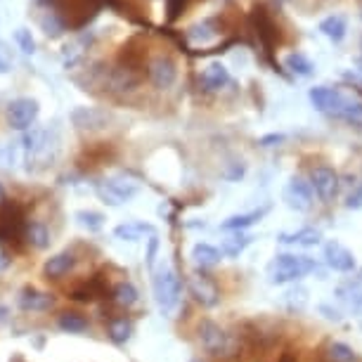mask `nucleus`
I'll use <instances>...</instances> for the list:
<instances>
[{
  "label": "nucleus",
  "mask_w": 362,
  "mask_h": 362,
  "mask_svg": "<svg viewBox=\"0 0 362 362\" xmlns=\"http://www.w3.org/2000/svg\"><path fill=\"white\" fill-rule=\"evenodd\" d=\"M308 98L317 112L362 128V98L358 93L344 90V88L315 86L310 88Z\"/></svg>",
  "instance_id": "nucleus-1"
},
{
  "label": "nucleus",
  "mask_w": 362,
  "mask_h": 362,
  "mask_svg": "<svg viewBox=\"0 0 362 362\" xmlns=\"http://www.w3.org/2000/svg\"><path fill=\"white\" fill-rule=\"evenodd\" d=\"M320 265L308 256H296V254H277L268 263V279L270 284H289L298 282L310 272H317Z\"/></svg>",
  "instance_id": "nucleus-2"
},
{
  "label": "nucleus",
  "mask_w": 362,
  "mask_h": 362,
  "mask_svg": "<svg viewBox=\"0 0 362 362\" xmlns=\"http://www.w3.org/2000/svg\"><path fill=\"white\" fill-rule=\"evenodd\" d=\"M26 230H29V223H26L22 204L5 199L0 204V242L19 249L22 242H26Z\"/></svg>",
  "instance_id": "nucleus-3"
},
{
  "label": "nucleus",
  "mask_w": 362,
  "mask_h": 362,
  "mask_svg": "<svg viewBox=\"0 0 362 362\" xmlns=\"http://www.w3.org/2000/svg\"><path fill=\"white\" fill-rule=\"evenodd\" d=\"M152 286H154L156 305L161 308V313L173 310L182 293V282H180V277H177V272L170 268V265H161V268L154 272Z\"/></svg>",
  "instance_id": "nucleus-4"
},
{
  "label": "nucleus",
  "mask_w": 362,
  "mask_h": 362,
  "mask_svg": "<svg viewBox=\"0 0 362 362\" xmlns=\"http://www.w3.org/2000/svg\"><path fill=\"white\" fill-rule=\"evenodd\" d=\"M199 344L209 355L214 358H228L230 353H235V341L221 325L204 320L199 325Z\"/></svg>",
  "instance_id": "nucleus-5"
},
{
  "label": "nucleus",
  "mask_w": 362,
  "mask_h": 362,
  "mask_svg": "<svg viewBox=\"0 0 362 362\" xmlns=\"http://www.w3.org/2000/svg\"><path fill=\"white\" fill-rule=\"evenodd\" d=\"M95 189H98V197L105 204H109V206H121V204L131 202L135 194H138V182L128 180V177H107V180H100L98 185H95Z\"/></svg>",
  "instance_id": "nucleus-6"
},
{
  "label": "nucleus",
  "mask_w": 362,
  "mask_h": 362,
  "mask_svg": "<svg viewBox=\"0 0 362 362\" xmlns=\"http://www.w3.org/2000/svg\"><path fill=\"white\" fill-rule=\"evenodd\" d=\"M284 204L291 211H298V214H305V211L313 209V185L305 182L300 175H293L289 182H286L284 192H282Z\"/></svg>",
  "instance_id": "nucleus-7"
},
{
  "label": "nucleus",
  "mask_w": 362,
  "mask_h": 362,
  "mask_svg": "<svg viewBox=\"0 0 362 362\" xmlns=\"http://www.w3.org/2000/svg\"><path fill=\"white\" fill-rule=\"evenodd\" d=\"M310 185L313 189H315V194L322 199L325 204H332L334 199H337V194H339V175H337V170L329 168V166H317V168H313V173H310Z\"/></svg>",
  "instance_id": "nucleus-8"
},
{
  "label": "nucleus",
  "mask_w": 362,
  "mask_h": 362,
  "mask_svg": "<svg viewBox=\"0 0 362 362\" xmlns=\"http://www.w3.org/2000/svg\"><path fill=\"white\" fill-rule=\"evenodd\" d=\"M38 119V102L31 98H19L10 102L8 107V121L15 131H26L33 126V121Z\"/></svg>",
  "instance_id": "nucleus-9"
},
{
  "label": "nucleus",
  "mask_w": 362,
  "mask_h": 362,
  "mask_svg": "<svg viewBox=\"0 0 362 362\" xmlns=\"http://www.w3.org/2000/svg\"><path fill=\"white\" fill-rule=\"evenodd\" d=\"M177 78V66L168 54H156V57L149 62V81L154 83V88L159 90H166L175 83Z\"/></svg>",
  "instance_id": "nucleus-10"
},
{
  "label": "nucleus",
  "mask_w": 362,
  "mask_h": 362,
  "mask_svg": "<svg viewBox=\"0 0 362 362\" xmlns=\"http://www.w3.org/2000/svg\"><path fill=\"white\" fill-rule=\"evenodd\" d=\"M325 261L332 270H337V272H353L355 268H358L355 254L348 247H344L341 242L325 244Z\"/></svg>",
  "instance_id": "nucleus-11"
},
{
  "label": "nucleus",
  "mask_w": 362,
  "mask_h": 362,
  "mask_svg": "<svg viewBox=\"0 0 362 362\" xmlns=\"http://www.w3.org/2000/svg\"><path fill=\"white\" fill-rule=\"evenodd\" d=\"M189 291H192V296L199 300L202 305H206V308H214L218 300H221V293H218L216 284L211 282L206 275H202V272H194V275L189 277Z\"/></svg>",
  "instance_id": "nucleus-12"
},
{
  "label": "nucleus",
  "mask_w": 362,
  "mask_h": 362,
  "mask_svg": "<svg viewBox=\"0 0 362 362\" xmlns=\"http://www.w3.org/2000/svg\"><path fill=\"white\" fill-rule=\"evenodd\" d=\"M71 121H74V126H76L78 131H100V128L107 126L109 116H107V112H102V109L78 107V109H74Z\"/></svg>",
  "instance_id": "nucleus-13"
},
{
  "label": "nucleus",
  "mask_w": 362,
  "mask_h": 362,
  "mask_svg": "<svg viewBox=\"0 0 362 362\" xmlns=\"http://www.w3.org/2000/svg\"><path fill=\"white\" fill-rule=\"evenodd\" d=\"M322 239V232L315 228H300L296 232H279L277 242L289 244V247H315Z\"/></svg>",
  "instance_id": "nucleus-14"
},
{
  "label": "nucleus",
  "mask_w": 362,
  "mask_h": 362,
  "mask_svg": "<svg viewBox=\"0 0 362 362\" xmlns=\"http://www.w3.org/2000/svg\"><path fill=\"white\" fill-rule=\"evenodd\" d=\"M74 265H76V256L71 251H62V254H54L52 258H47L43 265V275L47 279H59L69 270H74Z\"/></svg>",
  "instance_id": "nucleus-15"
},
{
  "label": "nucleus",
  "mask_w": 362,
  "mask_h": 362,
  "mask_svg": "<svg viewBox=\"0 0 362 362\" xmlns=\"http://www.w3.org/2000/svg\"><path fill=\"white\" fill-rule=\"evenodd\" d=\"M199 81H202L204 90H221L223 86L230 83V74H228V69H225V64L211 62V64L204 66Z\"/></svg>",
  "instance_id": "nucleus-16"
},
{
  "label": "nucleus",
  "mask_w": 362,
  "mask_h": 362,
  "mask_svg": "<svg viewBox=\"0 0 362 362\" xmlns=\"http://www.w3.org/2000/svg\"><path fill=\"white\" fill-rule=\"evenodd\" d=\"M270 206H263V209H256V211H249V214H237V216H230L228 221L221 223V230L225 232H242L251 228V225L261 223V218L268 214Z\"/></svg>",
  "instance_id": "nucleus-17"
},
{
  "label": "nucleus",
  "mask_w": 362,
  "mask_h": 362,
  "mask_svg": "<svg viewBox=\"0 0 362 362\" xmlns=\"http://www.w3.org/2000/svg\"><path fill=\"white\" fill-rule=\"evenodd\" d=\"M192 261L197 268L206 270V268H216L218 263L223 261V251L218 247H211L206 242H199L192 247Z\"/></svg>",
  "instance_id": "nucleus-18"
},
{
  "label": "nucleus",
  "mask_w": 362,
  "mask_h": 362,
  "mask_svg": "<svg viewBox=\"0 0 362 362\" xmlns=\"http://www.w3.org/2000/svg\"><path fill=\"white\" fill-rule=\"evenodd\" d=\"M54 303L52 296H47L43 291H36L33 286H26V289L19 293V305L24 310H33V313H40V310H47L50 305Z\"/></svg>",
  "instance_id": "nucleus-19"
},
{
  "label": "nucleus",
  "mask_w": 362,
  "mask_h": 362,
  "mask_svg": "<svg viewBox=\"0 0 362 362\" xmlns=\"http://www.w3.org/2000/svg\"><path fill=\"white\" fill-rule=\"evenodd\" d=\"M337 296L344 300L351 310H362V279H351L337 289Z\"/></svg>",
  "instance_id": "nucleus-20"
},
{
  "label": "nucleus",
  "mask_w": 362,
  "mask_h": 362,
  "mask_svg": "<svg viewBox=\"0 0 362 362\" xmlns=\"http://www.w3.org/2000/svg\"><path fill=\"white\" fill-rule=\"evenodd\" d=\"M114 235L119 239H124V242H138V239H142L145 235L154 237V228L147 223H124L114 230Z\"/></svg>",
  "instance_id": "nucleus-21"
},
{
  "label": "nucleus",
  "mask_w": 362,
  "mask_h": 362,
  "mask_svg": "<svg viewBox=\"0 0 362 362\" xmlns=\"http://www.w3.org/2000/svg\"><path fill=\"white\" fill-rule=\"evenodd\" d=\"M320 31H322L329 40H334V43H341V40L346 38V31H348L346 19L341 17V15L327 17V19H322V22H320Z\"/></svg>",
  "instance_id": "nucleus-22"
},
{
  "label": "nucleus",
  "mask_w": 362,
  "mask_h": 362,
  "mask_svg": "<svg viewBox=\"0 0 362 362\" xmlns=\"http://www.w3.org/2000/svg\"><path fill=\"white\" fill-rule=\"evenodd\" d=\"M284 66L296 74V76H310V74L315 71V66H313V62L303 52H289L284 57Z\"/></svg>",
  "instance_id": "nucleus-23"
},
{
  "label": "nucleus",
  "mask_w": 362,
  "mask_h": 362,
  "mask_svg": "<svg viewBox=\"0 0 362 362\" xmlns=\"http://www.w3.org/2000/svg\"><path fill=\"white\" fill-rule=\"evenodd\" d=\"M133 332H135V325L126 317H116L109 322V339H112L114 344H126V341L133 337Z\"/></svg>",
  "instance_id": "nucleus-24"
},
{
  "label": "nucleus",
  "mask_w": 362,
  "mask_h": 362,
  "mask_svg": "<svg viewBox=\"0 0 362 362\" xmlns=\"http://www.w3.org/2000/svg\"><path fill=\"white\" fill-rule=\"evenodd\" d=\"M57 327L66 334H81L88 329V320L81 315V313H62V315L57 317Z\"/></svg>",
  "instance_id": "nucleus-25"
},
{
  "label": "nucleus",
  "mask_w": 362,
  "mask_h": 362,
  "mask_svg": "<svg viewBox=\"0 0 362 362\" xmlns=\"http://www.w3.org/2000/svg\"><path fill=\"white\" fill-rule=\"evenodd\" d=\"M327 360L329 362H360L358 353H355L348 344H341V341H332V344L327 346Z\"/></svg>",
  "instance_id": "nucleus-26"
},
{
  "label": "nucleus",
  "mask_w": 362,
  "mask_h": 362,
  "mask_svg": "<svg viewBox=\"0 0 362 362\" xmlns=\"http://www.w3.org/2000/svg\"><path fill=\"white\" fill-rule=\"evenodd\" d=\"M105 291H107V286L102 284L100 279H90V282H86L83 286L74 289V291H71V298H74V300H83V303H88V300L100 298Z\"/></svg>",
  "instance_id": "nucleus-27"
},
{
  "label": "nucleus",
  "mask_w": 362,
  "mask_h": 362,
  "mask_svg": "<svg viewBox=\"0 0 362 362\" xmlns=\"http://www.w3.org/2000/svg\"><path fill=\"white\" fill-rule=\"evenodd\" d=\"M251 239L254 237H249V235H244V232H237V235H232L230 239H225L223 242V256H230V258H237L239 254H242L244 249L251 244Z\"/></svg>",
  "instance_id": "nucleus-28"
},
{
  "label": "nucleus",
  "mask_w": 362,
  "mask_h": 362,
  "mask_svg": "<svg viewBox=\"0 0 362 362\" xmlns=\"http://www.w3.org/2000/svg\"><path fill=\"white\" fill-rule=\"evenodd\" d=\"M138 298H140V293L131 282H121L114 289V300H116V305H121V308H131V305L138 303Z\"/></svg>",
  "instance_id": "nucleus-29"
},
{
  "label": "nucleus",
  "mask_w": 362,
  "mask_h": 362,
  "mask_svg": "<svg viewBox=\"0 0 362 362\" xmlns=\"http://www.w3.org/2000/svg\"><path fill=\"white\" fill-rule=\"evenodd\" d=\"M26 242L36 249H45L50 244V235H47V228L43 223H29V230H26Z\"/></svg>",
  "instance_id": "nucleus-30"
},
{
  "label": "nucleus",
  "mask_w": 362,
  "mask_h": 362,
  "mask_svg": "<svg viewBox=\"0 0 362 362\" xmlns=\"http://www.w3.org/2000/svg\"><path fill=\"white\" fill-rule=\"evenodd\" d=\"M76 221L81 228H86L88 232H98L102 230V225H105V216L98 214V211H78Z\"/></svg>",
  "instance_id": "nucleus-31"
},
{
  "label": "nucleus",
  "mask_w": 362,
  "mask_h": 362,
  "mask_svg": "<svg viewBox=\"0 0 362 362\" xmlns=\"http://www.w3.org/2000/svg\"><path fill=\"white\" fill-rule=\"evenodd\" d=\"M40 26H43V31L47 33V36H52V38H57V36H62V33H64V22L57 17V12H50V10L40 17Z\"/></svg>",
  "instance_id": "nucleus-32"
},
{
  "label": "nucleus",
  "mask_w": 362,
  "mask_h": 362,
  "mask_svg": "<svg viewBox=\"0 0 362 362\" xmlns=\"http://www.w3.org/2000/svg\"><path fill=\"white\" fill-rule=\"evenodd\" d=\"M15 40L19 43V50H22L24 54H33V50H36V43H33V36H31L29 29H17Z\"/></svg>",
  "instance_id": "nucleus-33"
},
{
  "label": "nucleus",
  "mask_w": 362,
  "mask_h": 362,
  "mask_svg": "<svg viewBox=\"0 0 362 362\" xmlns=\"http://www.w3.org/2000/svg\"><path fill=\"white\" fill-rule=\"evenodd\" d=\"M12 69V50L8 43L0 40V74H8Z\"/></svg>",
  "instance_id": "nucleus-34"
},
{
  "label": "nucleus",
  "mask_w": 362,
  "mask_h": 362,
  "mask_svg": "<svg viewBox=\"0 0 362 362\" xmlns=\"http://www.w3.org/2000/svg\"><path fill=\"white\" fill-rule=\"evenodd\" d=\"M187 0H168V19H175L185 8Z\"/></svg>",
  "instance_id": "nucleus-35"
},
{
  "label": "nucleus",
  "mask_w": 362,
  "mask_h": 362,
  "mask_svg": "<svg viewBox=\"0 0 362 362\" xmlns=\"http://www.w3.org/2000/svg\"><path fill=\"white\" fill-rule=\"evenodd\" d=\"M346 206L348 209H360L362 206V185L355 189V192L348 197V202H346Z\"/></svg>",
  "instance_id": "nucleus-36"
},
{
  "label": "nucleus",
  "mask_w": 362,
  "mask_h": 362,
  "mask_svg": "<svg viewBox=\"0 0 362 362\" xmlns=\"http://www.w3.org/2000/svg\"><path fill=\"white\" fill-rule=\"evenodd\" d=\"M284 140V135H265V138L258 140V145H263V147H272L275 142H282Z\"/></svg>",
  "instance_id": "nucleus-37"
},
{
  "label": "nucleus",
  "mask_w": 362,
  "mask_h": 362,
  "mask_svg": "<svg viewBox=\"0 0 362 362\" xmlns=\"http://www.w3.org/2000/svg\"><path fill=\"white\" fill-rule=\"evenodd\" d=\"M154 254H156V237L149 239V254H147V263H149V268H154Z\"/></svg>",
  "instance_id": "nucleus-38"
},
{
  "label": "nucleus",
  "mask_w": 362,
  "mask_h": 362,
  "mask_svg": "<svg viewBox=\"0 0 362 362\" xmlns=\"http://www.w3.org/2000/svg\"><path fill=\"white\" fill-rule=\"evenodd\" d=\"M8 265H10V256H8V251L0 247V270H5Z\"/></svg>",
  "instance_id": "nucleus-39"
},
{
  "label": "nucleus",
  "mask_w": 362,
  "mask_h": 362,
  "mask_svg": "<svg viewBox=\"0 0 362 362\" xmlns=\"http://www.w3.org/2000/svg\"><path fill=\"white\" fill-rule=\"evenodd\" d=\"M5 199H8V194H5V189H3V185H0V204H3Z\"/></svg>",
  "instance_id": "nucleus-40"
},
{
  "label": "nucleus",
  "mask_w": 362,
  "mask_h": 362,
  "mask_svg": "<svg viewBox=\"0 0 362 362\" xmlns=\"http://www.w3.org/2000/svg\"><path fill=\"white\" fill-rule=\"evenodd\" d=\"M189 362H204V360H199V358H194V360H189Z\"/></svg>",
  "instance_id": "nucleus-41"
}]
</instances>
